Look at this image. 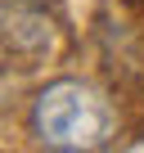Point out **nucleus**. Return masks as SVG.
Returning <instances> with one entry per match:
<instances>
[{
	"label": "nucleus",
	"mask_w": 144,
	"mask_h": 153,
	"mask_svg": "<svg viewBox=\"0 0 144 153\" xmlns=\"http://www.w3.org/2000/svg\"><path fill=\"white\" fill-rule=\"evenodd\" d=\"M32 126L45 149H99L108 140V108L81 81H54L36 95Z\"/></svg>",
	"instance_id": "nucleus-1"
}]
</instances>
